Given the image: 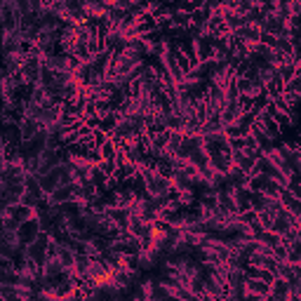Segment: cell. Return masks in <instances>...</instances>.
<instances>
[{
	"instance_id": "6da1fadb",
	"label": "cell",
	"mask_w": 301,
	"mask_h": 301,
	"mask_svg": "<svg viewBox=\"0 0 301 301\" xmlns=\"http://www.w3.org/2000/svg\"><path fill=\"white\" fill-rule=\"evenodd\" d=\"M38 108H40V106H38ZM40 111H42V113H52V111H45V108H40ZM42 120H59V115H45Z\"/></svg>"
}]
</instances>
